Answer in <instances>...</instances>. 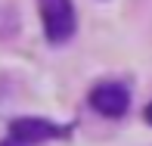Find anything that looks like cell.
I'll list each match as a JSON object with an SVG mask.
<instances>
[{
	"label": "cell",
	"instance_id": "cell-5",
	"mask_svg": "<svg viewBox=\"0 0 152 146\" xmlns=\"http://www.w3.org/2000/svg\"><path fill=\"white\" fill-rule=\"evenodd\" d=\"M146 121L152 124V103H149V106H146Z\"/></svg>",
	"mask_w": 152,
	"mask_h": 146
},
{
	"label": "cell",
	"instance_id": "cell-2",
	"mask_svg": "<svg viewBox=\"0 0 152 146\" xmlns=\"http://www.w3.org/2000/svg\"><path fill=\"white\" fill-rule=\"evenodd\" d=\"M90 106L106 118H121L130 106V93L124 84H99L90 93Z\"/></svg>",
	"mask_w": 152,
	"mask_h": 146
},
{
	"label": "cell",
	"instance_id": "cell-3",
	"mask_svg": "<svg viewBox=\"0 0 152 146\" xmlns=\"http://www.w3.org/2000/svg\"><path fill=\"white\" fill-rule=\"evenodd\" d=\"M65 131L50 124L47 118H19V121L10 124V137L19 143H44V140H53V137H62Z\"/></svg>",
	"mask_w": 152,
	"mask_h": 146
},
{
	"label": "cell",
	"instance_id": "cell-1",
	"mask_svg": "<svg viewBox=\"0 0 152 146\" xmlns=\"http://www.w3.org/2000/svg\"><path fill=\"white\" fill-rule=\"evenodd\" d=\"M40 19L50 44H65L75 34V3L72 0H40Z\"/></svg>",
	"mask_w": 152,
	"mask_h": 146
},
{
	"label": "cell",
	"instance_id": "cell-4",
	"mask_svg": "<svg viewBox=\"0 0 152 146\" xmlns=\"http://www.w3.org/2000/svg\"><path fill=\"white\" fill-rule=\"evenodd\" d=\"M0 146H25V143H19V140H12V137H10V140H3Z\"/></svg>",
	"mask_w": 152,
	"mask_h": 146
}]
</instances>
